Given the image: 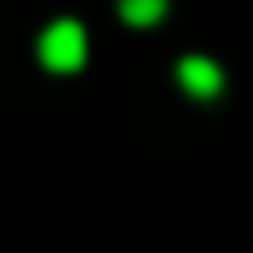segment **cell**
<instances>
[{"mask_svg":"<svg viewBox=\"0 0 253 253\" xmlns=\"http://www.w3.org/2000/svg\"><path fill=\"white\" fill-rule=\"evenodd\" d=\"M84 56H89V38H84V28L75 24V19H56V24L42 28V38H38V61H42L47 71L71 75V71L84 66Z\"/></svg>","mask_w":253,"mask_h":253,"instance_id":"cell-1","label":"cell"},{"mask_svg":"<svg viewBox=\"0 0 253 253\" xmlns=\"http://www.w3.org/2000/svg\"><path fill=\"white\" fill-rule=\"evenodd\" d=\"M178 84L192 94V99H216L220 84H225V75H220V66L207 61V56H183L178 61Z\"/></svg>","mask_w":253,"mask_h":253,"instance_id":"cell-2","label":"cell"},{"mask_svg":"<svg viewBox=\"0 0 253 253\" xmlns=\"http://www.w3.org/2000/svg\"><path fill=\"white\" fill-rule=\"evenodd\" d=\"M122 19L131 28H150V24H160L164 19V9H169V0H122Z\"/></svg>","mask_w":253,"mask_h":253,"instance_id":"cell-3","label":"cell"}]
</instances>
